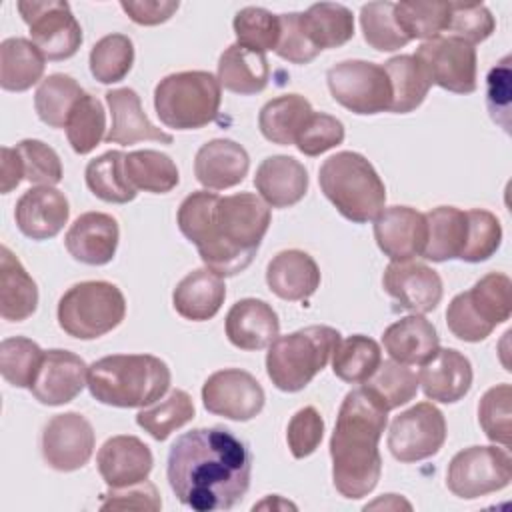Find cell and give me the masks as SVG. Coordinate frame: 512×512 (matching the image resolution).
Returning <instances> with one entry per match:
<instances>
[{
	"mask_svg": "<svg viewBox=\"0 0 512 512\" xmlns=\"http://www.w3.org/2000/svg\"><path fill=\"white\" fill-rule=\"evenodd\" d=\"M250 474L248 444L224 426L184 432L168 452V484L196 512L234 508L250 488Z\"/></svg>",
	"mask_w": 512,
	"mask_h": 512,
	"instance_id": "cell-1",
	"label": "cell"
},
{
	"mask_svg": "<svg viewBox=\"0 0 512 512\" xmlns=\"http://www.w3.org/2000/svg\"><path fill=\"white\" fill-rule=\"evenodd\" d=\"M270 218V206L256 194L218 196L198 190L182 200L176 222L208 270L234 276L250 266Z\"/></svg>",
	"mask_w": 512,
	"mask_h": 512,
	"instance_id": "cell-2",
	"label": "cell"
},
{
	"mask_svg": "<svg viewBox=\"0 0 512 512\" xmlns=\"http://www.w3.org/2000/svg\"><path fill=\"white\" fill-rule=\"evenodd\" d=\"M386 422L388 410L364 386L344 396L330 438L332 482L344 498L358 500L376 488L382 474L378 442Z\"/></svg>",
	"mask_w": 512,
	"mask_h": 512,
	"instance_id": "cell-3",
	"label": "cell"
},
{
	"mask_svg": "<svg viewBox=\"0 0 512 512\" xmlns=\"http://www.w3.org/2000/svg\"><path fill=\"white\" fill-rule=\"evenodd\" d=\"M170 386V368L152 354H112L88 366L90 394L106 406L144 408Z\"/></svg>",
	"mask_w": 512,
	"mask_h": 512,
	"instance_id": "cell-4",
	"label": "cell"
},
{
	"mask_svg": "<svg viewBox=\"0 0 512 512\" xmlns=\"http://www.w3.org/2000/svg\"><path fill=\"white\" fill-rule=\"evenodd\" d=\"M324 196L350 222L374 220L386 204V186L374 166L358 152H336L318 170Z\"/></svg>",
	"mask_w": 512,
	"mask_h": 512,
	"instance_id": "cell-5",
	"label": "cell"
},
{
	"mask_svg": "<svg viewBox=\"0 0 512 512\" xmlns=\"http://www.w3.org/2000/svg\"><path fill=\"white\" fill-rule=\"evenodd\" d=\"M340 340L332 326H308L278 336L266 352V374L278 390L298 392L326 368Z\"/></svg>",
	"mask_w": 512,
	"mask_h": 512,
	"instance_id": "cell-6",
	"label": "cell"
},
{
	"mask_svg": "<svg viewBox=\"0 0 512 512\" xmlns=\"http://www.w3.org/2000/svg\"><path fill=\"white\" fill-rule=\"evenodd\" d=\"M220 82L204 70L174 72L154 88V108L160 122L174 130H198L216 120L220 110Z\"/></svg>",
	"mask_w": 512,
	"mask_h": 512,
	"instance_id": "cell-7",
	"label": "cell"
},
{
	"mask_svg": "<svg viewBox=\"0 0 512 512\" xmlns=\"http://www.w3.org/2000/svg\"><path fill=\"white\" fill-rule=\"evenodd\" d=\"M56 316L68 336L94 340L120 326L126 316V300L116 284L86 280L62 294Z\"/></svg>",
	"mask_w": 512,
	"mask_h": 512,
	"instance_id": "cell-8",
	"label": "cell"
},
{
	"mask_svg": "<svg viewBox=\"0 0 512 512\" xmlns=\"http://www.w3.org/2000/svg\"><path fill=\"white\" fill-rule=\"evenodd\" d=\"M512 314V282L502 272L482 276L470 290L456 294L446 310L450 332L464 342H480Z\"/></svg>",
	"mask_w": 512,
	"mask_h": 512,
	"instance_id": "cell-9",
	"label": "cell"
},
{
	"mask_svg": "<svg viewBox=\"0 0 512 512\" xmlns=\"http://www.w3.org/2000/svg\"><path fill=\"white\" fill-rule=\"evenodd\" d=\"M332 98L354 114H380L392 106V86L384 66L368 60H344L328 74Z\"/></svg>",
	"mask_w": 512,
	"mask_h": 512,
	"instance_id": "cell-10",
	"label": "cell"
},
{
	"mask_svg": "<svg viewBox=\"0 0 512 512\" xmlns=\"http://www.w3.org/2000/svg\"><path fill=\"white\" fill-rule=\"evenodd\" d=\"M512 480V460L506 448L470 446L454 454L446 470L448 490L474 500L506 488Z\"/></svg>",
	"mask_w": 512,
	"mask_h": 512,
	"instance_id": "cell-11",
	"label": "cell"
},
{
	"mask_svg": "<svg viewBox=\"0 0 512 512\" xmlns=\"http://www.w3.org/2000/svg\"><path fill=\"white\" fill-rule=\"evenodd\" d=\"M30 38L46 60L72 58L82 44V28L62 0H22L16 4Z\"/></svg>",
	"mask_w": 512,
	"mask_h": 512,
	"instance_id": "cell-12",
	"label": "cell"
},
{
	"mask_svg": "<svg viewBox=\"0 0 512 512\" xmlns=\"http://www.w3.org/2000/svg\"><path fill=\"white\" fill-rule=\"evenodd\" d=\"M426 80L454 94H470L476 90V50L472 44L438 36L418 46L414 54Z\"/></svg>",
	"mask_w": 512,
	"mask_h": 512,
	"instance_id": "cell-13",
	"label": "cell"
},
{
	"mask_svg": "<svg viewBox=\"0 0 512 512\" xmlns=\"http://www.w3.org/2000/svg\"><path fill=\"white\" fill-rule=\"evenodd\" d=\"M444 440L446 420L432 402H420L400 412L388 430L390 454L404 464L438 454Z\"/></svg>",
	"mask_w": 512,
	"mask_h": 512,
	"instance_id": "cell-14",
	"label": "cell"
},
{
	"mask_svg": "<svg viewBox=\"0 0 512 512\" xmlns=\"http://www.w3.org/2000/svg\"><path fill=\"white\" fill-rule=\"evenodd\" d=\"M264 390L246 370L224 368L210 374L202 386V404L210 414L246 422L264 408Z\"/></svg>",
	"mask_w": 512,
	"mask_h": 512,
	"instance_id": "cell-15",
	"label": "cell"
},
{
	"mask_svg": "<svg viewBox=\"0 0 512 512\" xmlns=\"http://www.w3.org/2000/svg\"><path fill=\"white\" fill-rule=\"evenodd\" d=\"M94 442V428L80 412L56 414L44 426L42 456L50 468L74 472L88 464Z\"/></svg>",
	"mask_w": 512,
	"mask_h": 512,
	"instance_id": "cell-16",
	"label": "cell"
},
{
	"mask_svg": "<svg viewBox=\"0 0 512 512\" xmlns=\"http://www.w3.org/2000/svg\"><path fill=\"white\" fill-rule=\"evenodd\" d=\"M382 284L400 308L414 314L432 312L442 300V278L422 262H390L384 270Z\"/></svg>",
	"mask_w": 512,
	"mask_h": 512,
	"instance_id": "cell-17",
	"label": "cell"
},
{
	"mask_svg": "<svg viewBox=\"0 0 512 512\" xmlns=\"http://www.w3.org/2000/svg\"><path fill=\"white\" fill-rule=\"evenodd\" d=\"M88 386L86 362L68 350L44 352L38 376L30 388L32 396L46 406H62L72 402Z\"/></svg>",
	"mask_w": 512,
	"mask_h": 512,
	"instance_id": "cell-18",
	"label": "cell"
},
{
	"mask_svg": "<svg viewBox=\"0 0 512 512\" xmlns=\"http://www.w3.org/2000/svg\"><path fill=\"white\" fill-rule=\"evenodd\" d=\"M426 236L428 228L424 214L410 206H390L374 218L376 244L392 262L422 256Z\"/></svg>",
	"mask_w": 512,
	"mask_h": 512,
	"instance_id": "cell-19",
	"label": "cell"
},
{
	"mask_svg": "<svg viewBox=\"0 0 512 512\" xmlns=\"http://www.w3.org/2000/svg\"><path fill=\"white\" fill-rule=\"evenodd\" d=\"M96 464L108 488H124L148 480L154 458L150 448L140 438L120 434L102 444Z\"/></svg>",
	"mask_w": 512,
	"mask_h": 512,
	"instance_id": "cell-20",
	"label": "cell"
},
{
	"mask_svg": "<svg viewBox=\"0 0 512 512\" xmlns=\"http://www.w3.org/2000/svg\"><path fill=\"white\" fill-rule=\"evenodd\" d=\"M70 206L64 192L52 186H36L26 190L14 210L18 230L32 240L54 238L68 222Z\"/></svg>",
	"mask_w": 512,
	"mask_h": 512,
	"instance_id": "cell-21",
	"label": "cell"
},
{
	"mask_svg": "<svg viewBox=\"0 0 512 512\" xmlns=\"http://www.w3.org/2000/svg\"><path fill=\"white\" fill-rule=\"evenodd\" d=\"M120 228L116 218L104 212H84L64 236L70 256L88 266L108 264L118 248Z\"/></svg>",
	"mask_w": 512,
	"mask_h": 512,
	"instance_id": "cell-22",
	"label": "cell"
},
{
	"mask_svg": "<svg viewBox=\"0 0 512 512\" xmlns=\"http://www.w3.org/2000/svg\"><path fill=\"white\" fill-rule=\"evenodd\" d=\"M418 384L426 398L442 404L462 400L472 386V364L454 348H438V352L422 364Z\"/></svg>",
	"mask_w": 512,
	"mask_h": 512,
	"instance_id": "cell-23",
	"label": "cell"
},
{
	"mask_svg": "<svg viewBox=\"0 0 512 512\" xmlns=\"http://www.w3.org/2000/svg\"><path fill=\"white\" fill-rule=\"evenodd\" d=\"M250 168L244 146L228 138H216L200 146L194 158L196 180L206 190H226L240 184Z\"/></svg>",
	"mask_w": 512,
	"mask_h": 512,
	"instance_id": "cell-24",
	"label": "cell"
},
{
	"mask_svg": "<svg viewBox=\"0 0 512 512\" xmlns=\"http://www.w3.org/2000/svg\"><path fill=\"white\" fill-rule=\"evenodd\" d=\"M226 336L240 350H262L270 346L280 332V320L274 308L258 298H242L226 314Z\"/></svg>",
	"mask_w": 512,
	"mask_h": 512,
	"instance_id": "cell-25",
	"label": "cell"
},
{
	"mask_svg": "<svg viewBox=\"0 0 512 512\" xmlns=\"http://www.w3.org/2000/svg\"><path fill=\"white\" fill-rule=\"evenodd\" d=\"M106 102L112 114V126L106 132L108 144L130 146L142 140L172 144V136L156 128L142 110L140 96L132 88H114L106 92Z\"/></svg>",
	"mask_w": 512,
	"mask_h": 512,
	"instance_id": "cell-26",
	"label": "cell"
},
{
	"mask_svg": "<svg viewBox=\"0 0 512 512\" xmlns=\"http://www.w3.org/2000/svg\"><path fill=\"white\" fill-rule=\"evenodd\" d=\"M254 186L268 206L288 208L306 196L308 172L304 164L292 156H268L256 170Z\"/></svg>",
	"mask_w": 512,
	"mask_h": 512,
	"instance_id": "cell-27",
	"label": "cell"
},
{
	"mask_svg": "<svg viewBox=\"0 0 512 512\" xmlns=\"http://www.w3.org/2000/svg\"><path fill=\"white\" fill-rule=\"evenodd\" d=\"M266 284L282 300H306L320 286V270L308 252L282 250L268 262Z\"/></svg>",
	"mask_w": 512,
	"mask_h": 512,
	"instance_id": "cell-28",
	"label": "cell"
},
{
	"mask_svg": "<svg viewBox=\"0 0 512 512\" xmlns=\"http://www.w3.org/2000/svg\"><path fill=\"white\" fill-rule=\"evenodd\" d=\"M226 298L222 276L208 268L188 272L172 292L174 310L192 322H204L218 314Z\"/></svg>",
	"mask_w": 512,
	"mask_h": 512,
	"instance_id": "cell-29",
	"label": "cell"
},
{
	"mask_svg": "<svg viewBox=\"0 0 512 512\" xmlns=\"http://www.w3.org/2000/svg\"><path fill=\"white\" fill-rule=\"evenodd\" d=\"M382 344L400 364H424L440 348V338L430 320L420 314L400 318L382 334Z\"/></svg>",
	"mask_w": 512,
	"mask_h": 512,
	"instance_id": "cell-30",
	"label": "cell"
},
{
	"mask_svg": "<svg viewBox=\"0 0 512 512\" xmlns=\"http://www.w3.org/2000/svg\"><path fill=\"white\" fill-rule=\"evenodd\" d=\"M38 288L8 246L0 248V316L22 322L36 312Z\"/></svg>",
	"mask_w": 512,
	"mask_h": 512,
	"instance_id": "cell-31",
	"label": "cell"
},
{
	"mask_svg": "<svg viewBox=\"0 0 512 512\" xmlns=\"http://www.w3.org/2000/svg\"><path fill=\"white\" fill-rule=\"evenodd\" d=\"M216 78L222 88L240 96H250L268 86L270 66L264 54L232 44L220 54Z\"/></svg>",
	"mask_w": 512,
	"mask_h": 512,
	"instance_id": "cell-32",
	"label": "cell"
},
{
	"mask_svg": "<svg viewBox=\"0 0 512 512\" xmlns=\"http://www.w3.org/2000/svg\"><path fill=\"white\" fill-rule=\"evenodd\" d=\"M426 218V246L422 258L432 262H446L452 258H460L466 232H468V216L464 210L454 206H438L424 214Z\"/></svg>",
	"mask_w": 512,
	"mask_h": 512,
	"instance_id": "cell-33",
	"label": "cell"
},
{
	"mask_svg": "<svg viewBox=\"0 0 512 512\" xmlns=\"http://www.w3.org/2000/svg\"><path fill=\"white\" fill-rule=\"evenodd\" d=\"M312 112L314 110L304 96L282 94L262 106L258 114V128L268 142L290 146L296 142Z\"/></svg>",
	"mask_w": 512,
	"mask_h": 512,
	"instance_id": "cell-34",
	"label": "cell"
},
{
	"mask_svg": "<svg viewBox=\"0 0 512 512\" xmlns=\"http://www.w3.org/2000/svg\"><path fill=\"white\" fill-rule=\"evenodd\" d=\"M44 54L32 40L6 38L0 44V86L8 92L32 88L44 74Z\"/></svg>",
	"mask_w": 512,
	"mask_h": 512,
	"instance_id": "cell-35",
	"label": "cell"
},
{
	"mask_svg": "<svg viewBox=\"0 0 512 512\" xmlns=\"http://www.w3.org/2000/svg\"><path fill=\"white\" fill-rule=\"evenodd\" d=\"M124 172L136 192L144 190L152 194H166L180 182L174 160L158 150L128 152L124 156Z\"/></svg>",
	"mask_w": 512,
	"mask_h": 512,
	"instance_id": "cell-36",
	"label": "cell"
},
{
	"mask_svg": "<svg viewBox=\"0 0 512 512\" xmlns=\"http://www.w3.org/2000/svg\"><path fill=\"white\" fill-rule=\"evenodd\" d=\"M300 16L308 38L320 52L326 48H338L354 36V16L342 4H312L306 12H300Z\"/></svg>",
	"mask_w": 512,
	"mask_h": 512,
	"instance_id": "cell-37",
	"label": "cell"
},
{
	"mask_svg": "<svg viewBox=\"0 0 512 512\" xmlns=\"http://www.w3.org/2000/svg\"><path fill=\"white\" fill-rule=\"evenodd\" d=\"M382 362V350L376 340L354 334L338 342L332 354V370L336 378L348 384L366 382Z\"/></svg>",
	"mask_w": 512,
	"mask_h": 512,
	"instance_id": "cell-38",
	"label": "cell"
},
{
	"mask_svg": "<svg viewBox=\"0 0 512 512\" xmlns=\"http://www.w3.org/2000/svg\"><path fill=\"white\" fill-rule=\"evenodd\" d=\"M86 92L68 74H50L44 78L34 94V108L38 118L50 128H66L70 112Z\"/></svg>",
	"mask_w": 512,
	"mask_h": 512,
	"instance_id": "cell-39",
	"label": "cell"
},
{
	"mask_svg": "<svg viewBox=\"0 0 512 512\" xmlns=\"http://www.w3.org/2000/svg\"><path fill=\"white\" fill-rule=\"evenodd\" d=\"M124 152L110 150L94 158L86 166V186L90 192L112 204H126L136 198V190L130 186L124 172Z\"/></svg>",
	"mask_w": 512,
	"mask_h": 512,
	"instance_id": "cell-40",
	"label": "cell"
},
{
	"mask_svg": "<svg viewBox=\"0 0 512 512\" xmlns=\"http://www.w3.org/2000/svg\"><path fill=\"white\" fill-rule=\"evenodd\" d=\"M384 70H386V74L390 78V86H392L390 112L408 114V112L416 110L424 102V98L430 90V82L422 74L414 56H410V54L394 56L388 62H384Z\"/></svg>",
	"mask_w": 512,
	"mask_h": 512,
	"instance_id": "cell-41",
	"label": "cell"
},
{
	"mask_svg": "<svg viewBox=\"0 0 512 512\" xmlns=\"http://www.w3.org/2000/svg\"><path fill=\"white\" fill-rule=\"evenodd\" d=\"M194 418V402L188 392L174 388L166 398L136 414V424L154 440H166L174 430Z\"/></svg>",
	"mask_w": 512,
	"mask_h": 512,
	"instance_id": "cell-42",
	"label": "cell"
},
{
	"mask_svg": "<svg viewBox=\"0 0 512 512\" xmlns=\"http://www.w3.org/2000/svg\"><path fill=\"white\" fill-rule=\"evenodd\" d=\"M450 2H398L394 4V20L408 40H432L448 28Z\"/></svg>",
	"mask_w": 512,
	"mask_h": 512,
	"instance_id": "cell-43",
	"label": "cell"
},
{
	"mask_svg": "<svg viewBox=\"0 0 512 512\" xmlns=\"http://www.w3.org/2000/svg\"><path fill=\"white\" fill-rule=\"evenodd\" d=\"M366 390H370L386 410H394L410 402L418 392V374L408 368V364H400L396 360H384L376 368V372L362 382Z\"/></svg>",
	"mask_w": 512,
	"mask_h": 512,
	"instance_id": "cell-44",
	"label": "cell"
},
{
	"mask_svg": "<svg viewBox=\"0 0 512 512\" xmlns=\"http://www.w3.org/2000/svg\"><path fill=\"white\" fill-rule=\"evenodd\" d=\"M44 350L30 338L12 336L0 344V372L2 378L16 388H32Z\"/></svg>",
	"mask_w": 512,
	"mask_h": 512,
	"instance_id": "cell-45",
	"label": "cell"
},
{
	"mask_svg": "<svg viewBox=\"0 0 512 512\" xmlns=\"http://www.w3.org/2000/svg\"><path fill=\"white\" fill-rule=\"evenodd\" d=\"M134 64V44L126 34H108L90 50V72L102 84H114L128 76Z\"/></svg>",
	"mask_w": 512,
	"mask_h": 512,
	"instance_id": "cell-46",
	"label": "cell"
},
{
	"mask_svg": "<svg viewBox=\"0 0 512 512\" xmlns=\"http://www.w3.org/2000/svg\"><path fill=\"white\" fill-rule=\"evenodd\" d=\"M104 130H106V112L102 108V102L92 94H84L76 102L66 122V136L72 150L76 154L92 152L100 144V140L106 138Z\"/></svg>",
	"mask_w": 512,
	"mask_h": 512,
	"instance_id": "cell-47",
	"label": "cell"
},
{
	"mask_svg": "<svg viewBox=\"0 0 512 512\" xmlns=\"http://www.w3.org/2000/svg\"><path fill=\"white\" fill-rule=\"evenodd\" d=\"M236 44L264 54L266 50H276L280 38V16L266 8L246 6L234 16Z\"/></svg>",
	"mask_w": 512,
	"mask_h": 512,
	"instance_id": "cell-48",
	"label": "cell"
},
{
	"mask_svg": "<svg viewBox=\"0 0 512 512\" xmlns=\"http://www.w3.org/2000/svg\"><path fill=\"white\" fill-rule=\"evenodd\" d=\"M364 40L378 52H394L410 40L394 20V2H368L360 10Z\"/></svg>",
	"mask_w": 512,
	"mask_h": 512,
	"instance_id": "cell-49",
	"label": "cell"
},
{
	"mask_svg": "<svg viewBox=\"0 0 512 512\" xmlns=\"http://www.w3.org/2000/svg\"><path fill=\"white\" fill-rule=\"evenodd\" d=\"M510 402L512 388L510 384H496L484 392L478 404V422L484 434L504 448H510L512 442V424H510Z\"/></svg>",
	"mask_w": 512,
	"mask_h": 512,
	"instance_id": "cell-50",
	"label": "cell"
},
{
	"mask_svg": "<svg viewBox=\"0 0 512 512\" xmlns=\"http://www.w3.org/2000/svg\"><path fill=\"white\" fill-rule=\"evenodd\" d=\"M468 216V232L466 244L460 254L464 262H484L496 254L502 242V226L500 220L482 208H474L466 212Z\"/></svg>",
	"mask_w": 512,
	"mask_h": 512,
	"instance_id": "cell-51",
	"label": "cell"
},
{
	"mask_svg": "<svg viewBox=\"0 0 512 512\" xmlns=\"http://www.w3.org/2000/svg\"><path fill=\"white\" fill-rule=\"evenodd\" d=\"M22 160L24 180L38 186H54L62 180V162L54 148L42 140L26 138L16 144Z\"/></svg>",
	"mask_w": 512,
	"mask_h": 512,
	"instance_id": "cell-52",
	"label": "cell"
},
{
	"mask_svg": "<svg viewBox=\"0 0 512 512\" xmlns=\"http://www.w3.org/2000/svg\"><path fill=\"white\" fill-rule=\"evenodd\" d=\"M496 28L494 16L484 4H464V2H450V18H448V32L454 38H460L468 44L484 42Z\"/></svg>",
	"mask_w": 512,
	"mask_h": 512,
	"instance_id": "cell-53",
	"label": "cell"
},
{
	"mask_svg": "<svg viewBox=\"0 0 512 512\" xmlns=\"http://www.w3.org/2000/svg\"><path fill=\"white\" fill-rule=\"evenodd\" d=\"M344 124L324 112H312L300 130L294 146L306 156H320L326 150L342 144Z\"/></svg>",
	"mask_w": 512,
	"mask_h": 512,
	"instance_id": "cell-54",
	"label": "cell"
},
{
	"mask_svg": "<svg viewBox=\"0 0 512 512\" xmlns=\"http://www.w3.org/2000/svg\"><path fill=\"white\" fill-rule=\"evenodd\" d=\"M278 16H280V38H278V46L274 52L282 60H288L292 64L312 62L320 54V50L308 38L306 30L302 26L300 12L278 14Z\"/></svg>",
	"mask_w": 512,
	"mask_h": 512,
	"instance_id": "cell-55",
	"label": "cell"
},
{
	"mask_svg": "<svg viewBox=\"0 0 512 512\" xmlns=\"http://www.w3.org/2000/svg\"><path fill=\"white\" fill-rule=\"evenodd\" d=\"M324 420L314 406L300 408L288 422L286 440L294 458L310 456L322 442Z\"/></svg>",
	"mask_w": 512,
	"mask_h": 512,
	"instance_id": "cell-56",
	"label": "cell"
},
{
	"mask_svg": "<svg viewBox=\"0 0 512 512\" xmlns=\"http://www.w3.org/2000/svg\"><path fill=\"white\" fill-rule=\"evenodd\" d=\"M162 508L160 494L156 486L148 480H142L124 488H110L102 494L100 510H150L158 512Z\"/></svg>",
	"mask_w": 512,
	"mask_h": 512,
	"instance_id": "cell-57",
	"label": "cell"
},
{
	"mask_svg": "<svg viewBox=\"0 0 512 512\" xmlns=\"http://www.w3.org/2000/svg\"><path fill=\"white\" fill-rule=\"evenodd\" d=\"M486 102L494 122L510 130V56H504L486 78Z\"/></svg>",
	"mask_w": 512,
	"mask_h": 512,
	"instance_id": "cell-58",
	"label": "cell"
},
{
	"mask_svg": "<svg viewBox=\"0 0 512 512\" xmlns=\"http://www.w3.org/2000/svg\"><path fill=\"white\" fill-rule=\"evenodd\" d=\"M120 8L130 16L132 22L142 26H156L170 20L180 4L174 0H122Z\"/></svg>",
	"mask_w": 512,
	"mask_h": 512,
	"instance_id": "cell-59",
	"label": "cell"
},
{
	"mask_svg": "<svg viewBox=\"0 0 512 512\" xmlns=\"http://www.w3.org/2000/svg\"><path fill=\"white\" fill-rule=\"evenodd\" d=\"M22 180H24V168H22L18 150L2 146V150H0V192L2 194L12 192Z\"/></svg>",
	"mask_w": 512,
	"mask_h": 512,
	"instance_id": "cell-60",
	"label": "cell"
}]
</instances>
